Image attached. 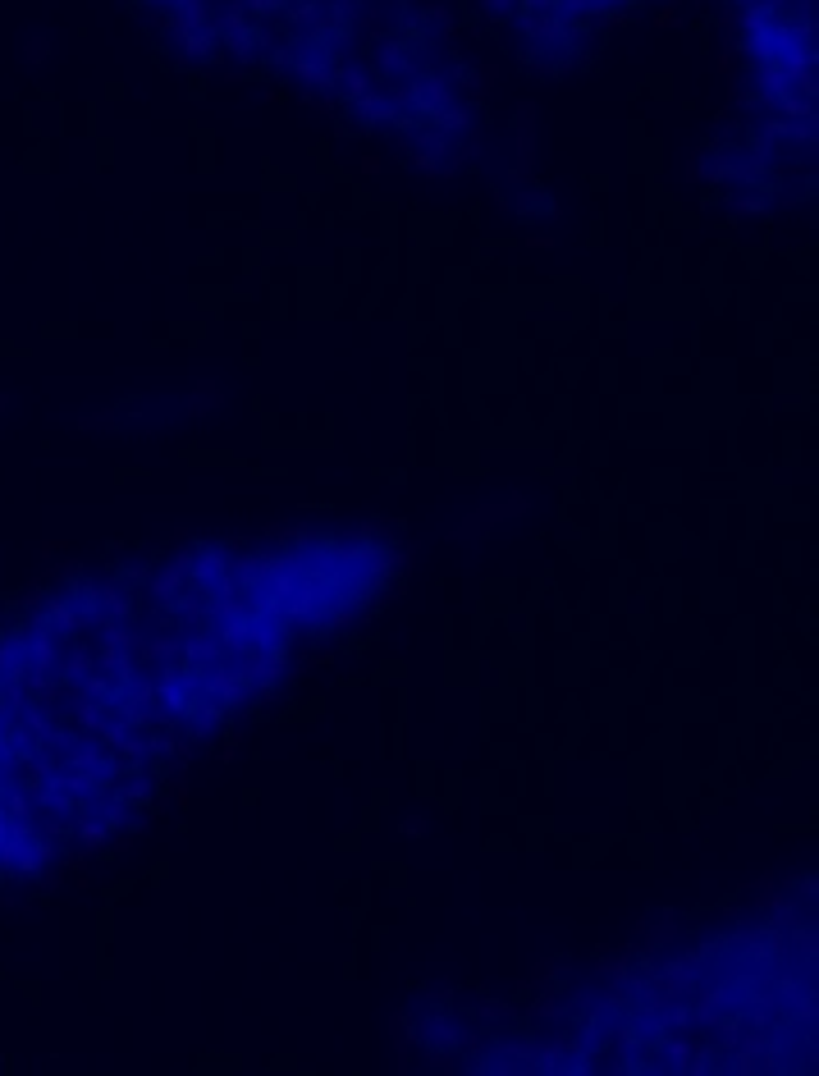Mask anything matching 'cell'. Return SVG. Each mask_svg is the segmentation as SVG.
Listing matches in <instances>:
<instances>
[{"mask_svg":"<svg viewBox=\"0 0 819 1076\" xmlns=\"http://www.w3.org/2000/svg\"><path fill=\"white\" fill-rule=\"evenodd\" d=\"M495 5L508 10V19L527 23L531 33H582L586 23L646 5V0H495Z\"/></svg>","mask_w":819,"mask_h":1076,"instance_id":"2","label":"cell"},{"mask_svg":"<svg viewBox=\"0 0 819 1076\" xmlns=\"http://www.w3.org/2000/svg\"><path fill=\"white\" fill-rule=\"evenodd\" d=\"M170 28L193 42H216L243 55H284L293 69L312 60L339 78L348 46L376 60L394 51L412 55V0H142Z\"/></svg>","mask_w":819,"mask_h":1076,"instance_id":"1","label":"cell"}]
</instances>
